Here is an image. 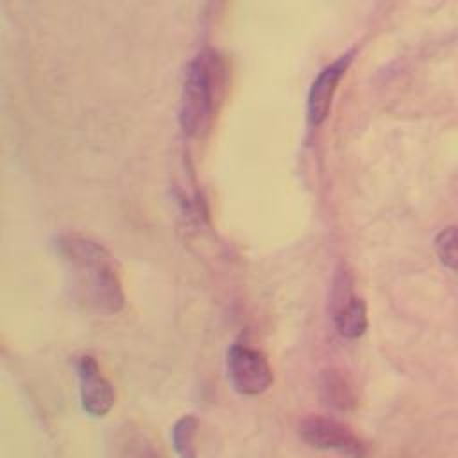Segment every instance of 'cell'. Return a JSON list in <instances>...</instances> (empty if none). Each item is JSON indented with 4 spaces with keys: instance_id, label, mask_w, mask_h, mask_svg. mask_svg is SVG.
I'll return each mask as SVG.
<instances>
[{
    "instance_id": "obj_9",
    "label": "cell",
    "mask_w": 458,
    "mask_h": 458,
    "mask_svg": "<svg viewBox=\"0 0 458 458\" xmlns=\"http://www.w3.org/2000/svg\"><path fill=\"white\" fill-rule=\"evenodd\" d=\"M197 429L199 420L195 415H182L172 428V444L179 458H197Z\"/></svg>"
},
{
    "instance_id": "obj_7",
    "label": "cell",
    "mask_w": 458,
    "mask_h": 458,
    "mask_svg": "<svg viewBox=\"0 0 458 458\" xmlns=\"http://www.w3.org/2000/svg\"><path fill=\"white\" fill-rule=\"evenodd\" d=\"M351 59H352V52L340 55L331 64L324 66L318 72V75L313 79L308 91V102H306V116L311 127H320L329 116L338 82L344 77Z\"/></svg>"
},
{
    "instance_id": "obj_2",
    "label": "cell",
    "mask_w": 458,
    "mask_h": 458,
    "mask_svg": "<svg viewBox=\"0 0 458 458\" xmlns=\"http://www.w3.org/2000/svg\"><path fill=\"white\" fill-rule=\"evenodd\" d=\"M213 113V77L204 55H197L184 68L179 125L190 138H199L209 125Z\"/></svg>"
},
{
    "instance_id": "obj_11",
    "label": "cell",
    "mask_w": 458,
    "mask_h": 458,
    "mask_svg": "<svg viewBox=\"0 0 458 458\" xmlns=\"http://www.w3.org/2000/svg\"><path fill=\"white\" fill-rule=\"evenodd\" d=\"M435 250L445 268L458 270V225H447L437 234Z\"/></svg>"
},
{
    "instance_id": "obj_10",
    "label": "cell",
    "mask_w": 458,
    "mask_h": 458,
    "mask_svg": "<svg viewBox=\"0 0 458 458\" xmlns=\"http://www.w3.org/2000/svg\"><path fill=\"white\" fill-rule=\"evenodd\" d=\"M116 458H161L154 444L140 431H123L118 438Z\"/></svg>"
},
{
    "instance_id": "obj_8",
    "label": "cell",
    "mask_w": 458,
    "mask_h": 458,
    "mask_svg": "<svg viewBox=\"0 0 458 458\" xmlns=\"http://www.w3.org/2000/svg\"><path fill=\"white\" fill-rule=\"evenodd\" d=\"M320 397L322 401L338 411H349L356 404V394L352 381L340 369H326L320 374Z\"/></svg>"
},
{
    "instance_id": "obj_6",
    "label": "cell",
    "mask_w": 458,
    "mask_h": 458,
    "mask_svg": "<svg viewBox=\"0 0 458 458\" xmlns=\"http://www.w3.org/2000/svg\"><path fill=\"white\" fill-rule=\"evenodd\" d=\"M79 376V394L82 410L91 417H106L114 406V388L100 372L98 361L91 354H82L75 361Z\"/></svg>"
},
{
    "instance_id": "obj_5",
    "label": "cell",
    "mask_w": 458,
    "mask_h": 458,
    "mask_svg": "<svg viewBox=\"0 0 458 458\" xmlns=\"http://www.w3.org/2000/svg\"><path fill=\"white\" fill-rule=\"evenodd\" d=\"M329 311L333 324L342 338L356 340L367 329V306L365 301L356 297L352 292V279L345 270L336 272L331 293Z\"/></svg>"
},
{
    "instance_id": "obj_4",
    "label": "cell",
    "mask_w": 458,
    "mask_h": 458,
    "mask_svg": "<svg viewBox=\"0 0 458 458\" xmlns=\"http://www.w3.org/2000/svg\"><path fill=\"white\" fill-rule=\"evenodd\" d=\"M299 437L313 449L333 451L347 458H367L365 442L351 428L329 417L310 415L302 419Z\"/></svg>"
},
{
    "instance_id": "obj_1",
    "label": "cell",
    "mask_w": 458,
    "mask_h": 458,
    "mask_svg": "<svg viewBox=\"0 0 458 458\" xmlns=\"http://www.w3.org/2000/svg\"><path fill=\"white\" fill-rule=\"evenodd\" d=\"M57 252L72 297L84 308L114 315L125 306L123 284L111 252L98 242L68 233L59 236Z\"/></svg>"
},
{
    "instance_id": "obj_3",
    "label": "cell",
    "mask_w": 458,
    "mask_h": 458,
    "mask_svg": "<svg viewBox=\"0 0 458 458\" xmlns=\"http://www.w3.org/2000/svg\"><path fill=\"white\" fill-rule=\"evenodd\" d=\"M227 377L233 388L242 395H259L274 381L272 367L267 356L245 344H233L227 349Z\"/></svg>"
}]
</instances>
